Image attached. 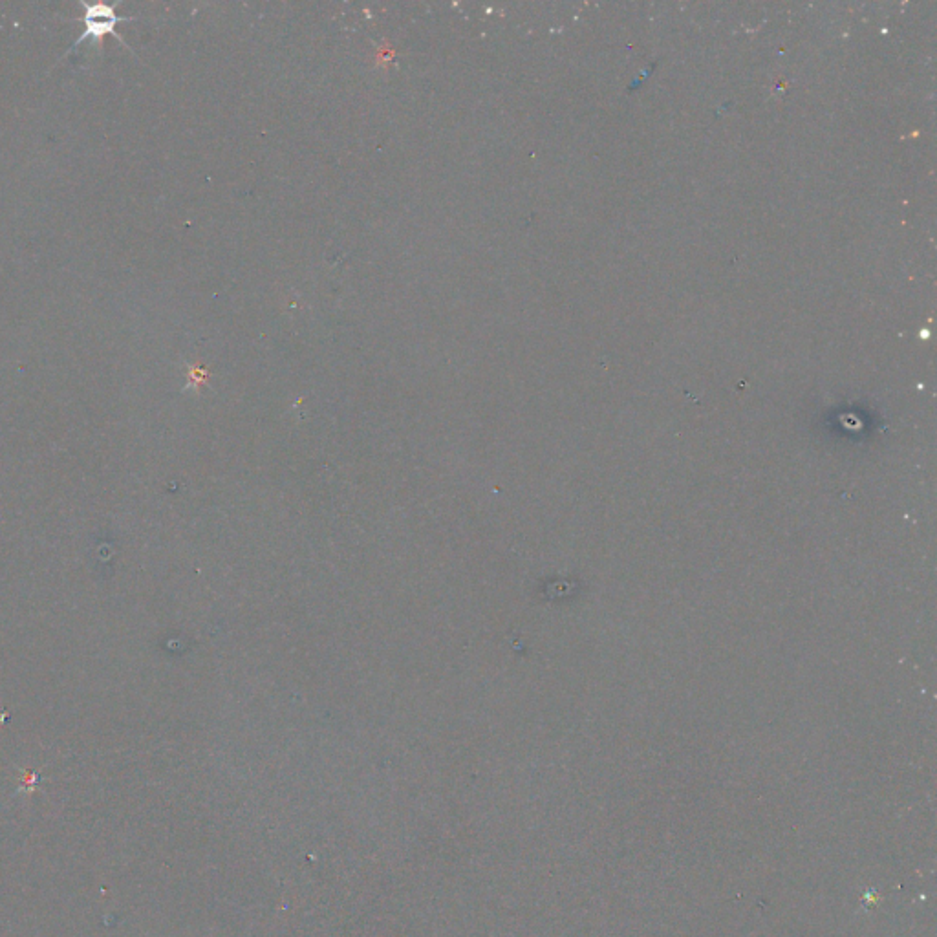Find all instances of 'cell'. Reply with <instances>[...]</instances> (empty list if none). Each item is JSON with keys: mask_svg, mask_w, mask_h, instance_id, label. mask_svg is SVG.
<instances>
[{"mask_svg": "<svg viewBox=\"0 0 937 937\" xmlns=\"http://www.w3.org/2000/svg\"><path fill=\"white\" fill-rule=\"evenodd\" d=\"M81 8L85 10L83 13V33L79 35L76 43L72 44L68 48L66 54H72L76 52L77 48L83 43L94 44V46H99V41L105 37V35H114L118 39L119 43L123 46L125 44V39L119 35L118 24L119 22H130L134 21L132 17H121L116 13V8L114 6H108V4H87V2H81Z\"/></svg>", "mask_w": 937, "mask_h": 937, "instance_id": "obj_1", "label": "cell"}]
</instances>
